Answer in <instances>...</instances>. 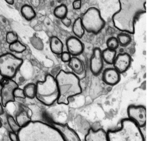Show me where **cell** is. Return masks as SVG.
I'll return each instance as SVG.
<instances>
[{"label": "cell", "instance_id": "cell-32", "mask_svg": "<svg viewBox=\"0 0 158 141\" xmlns=\"http://www.w3.org/2000/svg\"><path fill=\"white\" fill-rule=\"evenodd\" d=\"M9 136L11 141H19L18 135L16 133L13 131L10 132Z\"/></svg>", "mask_w": 158, "mask_h": 141}, {"label": "cell", "instance_id": "cell-2", "mask_svg": "<svg viewBox=\"0 0 158 141\" xmlns=\"http://www.w3.org/2000/svg\"><path fill=\"white\" fill-rule=\"evenodd\" d=\"M19 141H66L53 125L41 121H31L17 132Z\"/></svg>", "mask_w": 158, "mask_h": 141}, {"label": "cell", "instance_id": "cell-8", "mask_svg": "<svg viewBox=\"0 0 158 141\" xmlns=\"http://www.w3.org/2000/svg\"><path fill=\"white\" fill-rule=\"evenodd\" d=\"M127 115L128 118L133 121L139 128L146 125V109L143 106H129L127 108Z\"/></svg>", "mask_w": 158, "mask_h": 141}, {"label": "cell", "instance_id": "cell-18", "mask_svg": "<svg viewBox=\"0 0 158 141\" xmlns=\"http://www.w3.org/2000/svg\"><path fill=\"white\" fill-rule=\"evenodd\" d=\"M50 46L52 52L56 54L60 55L63 52V44L62 41L56 36H52L51 38Z\"/></svg>", "mask_w": 158, "mask_h": 141}, {"label": "cell", "instance_id": "cell-1", "mask_svg": "<svg viewBox=\"0 0 158 141\" xmlns=\"http://www.w3.org/2000/svg\"><path fill=\"white\" fill-rule=\"evenodd\" d=\"M120 9L113 16L114 27L124 32L134 34L136 19L146 12V0H119Z\"/></svg>", "mask_w": 158, "mask_h": 141}, {"label": "cell", "instance_id": "cell-33", "mask_svg": "<svg viewBox=\"0 0 158 141\" xmlns=\"http://www.w3.org/2000/svg\"><path fill=\"white\" fill-rule=\"evenodd\" d=\"M73 7L76 10L80 9L82 6V2L81 0H75L74 1L73 3Z\"/></svg>", "mask_w": 158, "mask_h": 141}, {"label": "cell", "instance_id": "cell-24", "mask_svg": "<svg viewBox=\"0 0 158 141\" xmlns=\"http://www.w3.org/2000/svg\"><path fill=\"white\" fill-rule=\"evenodd\" d=\"M9 49L12 52L17 53H22L26 50V46L18 41L13 43L9 45Z\"/></svg>", "mask_w": 158, "mask_h": 141}, {"label": "cell", "instance_id": "cell-37", "mask_svg": "<svg viewBox=\"0 0 158 141\" xmlns=\"http://www.w3.org/2000/svg\"><path fill=\"white\" fill-rule=\"evenodd\" d=\"M5 2L10 5H13L14 3V0H5Z\"/></svg>", "mask_w": 158, "mask_h": 141}, {"label": "cell", "instance_id": "cell-30", "mask_svg": "<svg viewBox=\"0 0 158 141\" xmlns=\"http://www.w3.org/2000/svg\"><path fill=\"white\" fill-rule=\"evenodd\" d=\"M14 96L15 98H20L25 99L26 98L23 89L19 87L15 89L14 91Z\"/></svg>", "mask_w": 158, "mask_h": 141}, {"label": "cell", "instance_id": "cell-9", "mask_svg": "<svg viewBox=\"0 0 158 141\" xmlns=\"http://www.w3.org/2000/svg\"><path fill=\"white\" fill-rule=\"evenodd\" d=\"M18 87V84L13 79L10 80L8 84L2 87L0 94L1 103L4 107L9 103L15 101L14 91Z\"/></svg>", "mask_w": 158, "mask_h": 141}, {"label": "cell", "instance_id": "cell-34", "mask_svg": "<svg viewBox=\"0 0 158 141\" xmlns=\"http://www.w3.org/2000/svg\"><path fill=\"white\" fill-rule=\"evenodd\" d=\"M61 22L67 28L70 27L72 24V21H71V19L68 18L67 17L62 19H61Z\"/></svg>", "mask_w": 158, "mask_h": 141}, {"label": "cell", "instance_id": "cell-3", "mask_svg": "<svg viewBox=\"0 0 158 141\" xmlns=\"http://www.w3.org/2000/svg\"><path fill=\"white\" fill-rule=\"evenodd\" d=\"M55 79L59 89L57 102L59 105H68L71 97L82 92L79 78L73 73L61 70Z\"/></svg>", "mask_w": 158, "mask_h": 141}, {"label": "cell", "instance_id": "cell-23", "mask_svg": "<svg viewBox=\"0 0 158 141\" xmlns=\"http://www.w3.org/2000/svg\"><path fill=\"white\" fill-rule=\"evenodd\" d=\"M68 9L67 6L64 4H61L57 6L54 9L53 14L57 18L62 19L67 17Z\"/></svg>", "mask_w": 158, "mask_h": 141}, {"label": "cell", "instance_id": "cell-15", "mask_svg": "<svg viewBox=\"0 0 158 141\" xmlns=\"http://www.w3.org/2000/svg\"><path fill=\"white\" fill-rule=\"evenodd\" d=\"M85 141H108L106 132L103 129L97 130L90 128L85 136Z\"/></svg>", "mask_w": 158, "mask_h": 141}, {"label": "cell", "instance_id": "cell-6", "mask_svg": "<svg viewBox=\"0 0 158 141\" xmlns=\"http://www.w3.org/2000/svg\"><path fill=\"white\" fill-rule=\"evenodd\" d=\"M81 19L84 29L88 32L98 34L105 26V21L102 17L100 12L95 7L89 8Z\"/></svg>", "mask_w": 158, "mask_h": 141}, {"label": "cell", "instance_id": "cell-17", "mask_svg": "<svg viewBox=\"0 0 158 141\" xmlns=\"http://www.w3.org/2000/svg\"><path fill=\"white\" fill-rule=\"evenodd\" d=\"M15 120L21 128L25 127L32 121L28 112L24 109H22L18 112Z\"/></svg>", "mask_w": 158, "mask_h": 141}, {"label": "cell", "instance_id": "cell-4", "mask_svg": "<svg viewBox=\"0 0 158 141\" xmlns=\"http://www.w3.org/2000/svg\"><path fill=\"white\" fill-rule=\"evenodd\" d=\"M106 136L108 141H145L140 128L129 118L122 120L121 127L108 130Z\"/></svg>", "mask_w": 158, "mask_h": 141}, {"label": "cell", "instance_id": "cell-36", "mask_svg": "<svg viewBox=\"0 0 158 141\" xmlns=\"http://www.w3.org/2000/svg\"><path fill=\"white\" fill-rule=\"evenodd\" d=\"M3 106L2 105L1 102H0V116L3 115L4 114V109H3Z\"/></svg>", "mask_w": 158, "mask_h": 141}, {"label": "cell", "instance_id": "cell-29", "mask_svg": "<svg viewBox=\"0 0 158 141\" xmlns=\"http://www.w3.org/2000/svg\"><path fill=\"white\" fill-rule=\"evenodd\" d=\"M18 41V35L16 32L13 31L7 32L6 34V41L9 45L13 43Z\"/></svg>", "mask_w": 158, "mask_h": 141}, {"label": "cell", "instance_id": "cell-5", "mask_svg": "<svg viewBox=\"0 0 158 141\" xmlns=\"http://www.w3.org/2000/svg\"><path fill=\"white\" fill-rule=\"evenodd\" d=\"M36 96L39 101L46 106H51L57 102L59 96V89L55 78L48 74L45 80L36 84Z\"/></svg>", "mask_w": 158, "mask_h": 141}, {"label": "cell", "instance_id": "cell-38", "mask_svg": "<svg viewBox=\"0 0 158 141\" xmlns=\"http://www.w3.org/2000/svg\"><path fill=\"white\" fill-rule=\"evenodd\" d=\"M2 122L1 119H0V128H1L2 127Z\"/></svg>", "mask_w": 158, "mask_h": 141}, {"label": "cell", "instance_id": "cell-14", "mask_svg": "<svg viewBox=\"0 0 158 141\" xmlns=\"http://www.w3.org/2000/svg\"><path fill=\"white\" fill-rule=\"evenodd\" d=\"M121 79L120 73L114 68L106 69L102 74V80L106 84L114 85L117 84Z\"/></svg>", "mask_w": 158, "mask_h": 141}, {"label": "cell", "instance_id": "cell-26", "mask_svg": "<svg viewBox=\"0 0 158 141\" xmlns=\"http://www.w3.org/2000/svg\"><path fill=\"white\" fill-rule=\"evenodd\" d=\"M29 5L35 11H40L44 9L46 4L45 0H29Z\"/></svg>", "mask_w": 158, "mask_h": 141}, {"label": "cell", "instance_id": "cell-16", "mask_svg": "<svg viewBox=\"0 0 158 141\" xmlns=\"http://www.w3.org/2000/svg\"><path fill=\"white\" fill-rule=\"evenodd\" d=\"M68 63L69 67L73 70L74 74L77 76L82 75L85 72V66L83 62L77 57L71 58Z\"/></svg>", "mask_w": 158, "mask_h": 141}, {"label": "cell", "instance_id": "cell-21", "mask_svg": "<svg viewBox=\"0 0 158 141\" xmlns=\"http://www.w3.org/2000/svg\"><path fill=\"white\" fill-rule=\"evenodd\" d=\"M73 31L77 38H81L85 34V30L82 25L81 18L75 20L73 26Z\"/></svg>", "mask_w": 158, "mask_h": 141}, {"label": "cell", "instance_id": "cell-25", "mask_svg": "<svg viewBox=\"0 0 158 141\" xmlns=\"http://www.w3.org/2000/svg\"><path fill=\"white\" fill-rule=\"evenodd\" d=\"M116 38L119 45L122 46H127L131 43L132 40L130 35L127 33H120L117 35Z\"/></svg>", "mask_w": 158, "mask_h": 141}, {"label": "cell", "instance_id": "cell-27", "mask_svg": "<svg viewBox=\"0 0 158 141\" xmlns=\"http://www.w3.org/2000/svg\"><path fill=\"white\" fill-rule=\"evenodd\" d=\"M7 121L10 128L12 130V131L17 133L21 129V127L18 125L15 119L13 116L8 115L7 116Z\"/></svg>", "mask_w": 158, "mask_h": 141}, {"label": "cell", "instance_id": "cell-20", "mask_svg": "<svg viewBox=\"0 0 158 141\" xmlns=\"http://www.w3.org/2000/svg\"><path fill=\"white\" fill-rule=\"evenodd\" d=\"M102 54L103 61L110 65L113 64L114 61L117 55L115 50L108 48L102 51Z\"/></svg>", "mask_w": 158, "mask_h": 141}, {"label": "cell", "instance_id": "cell-11", "mask_svg": "<svg viewBox=\"0 0 158 141\" xmlns=\"http://www.w3.org/2000/svg\"><path fill=\"white\" fill-rule=\"evenodd\" d=\"M132 62V58L130 55L127 53H120L116 55L114 61V68L119 73H124L129 68Z\"/></svg>", "mask_w": 158, "mask_h": 141}, {"label": "cell", "instance_id": "cell-22", "mask_svg": "<svg viewBox=\"0 0 158 141\" xmlns=\"http://www.w3.org/2000/svg\"><path fill=\"white\" fill-rule=\"evenodd\" d=\"M24 92L26 97L30 99H33L36 96V85L34 83H29L24 87Z\"/></svg>", "mask_w": 158, "mask_h": 141}, {"label": "cell", "instance_id": "cell-19", "mask_svg": "<svg viewBox=\"0 0 158 141\" xmlns=\"http://www.w3.org/2000/svg\"><path fill=\"white\" fill-rule=\"evenodd\" d=\"M21 12L23 16L28 21L35 18L36 15L34 8L28 4L23 6L21 8Z\"/></svg>", "mask_w": 158, "mask_h": 141}, {"label": "cell", "instance_id": "cell-39", "mask_svg": "<svg viewBox=\"0 0 158 141\" xmlns=\"http://www.w3.org/2000/svg\"><path fill=\"white\" fill-rule=\"evenodd\" d=\"M60 1H66V0H60Z\"/></svg>", "mask_w": 158, "mask_h": 141}, {"label": "cell", "instance_id": "cell-10", "mask_svg": "<svg viewBox=\"0 0 158 141\" xmlns=\"http://www.w3.org/2000/svg\"><path fill=\"white\" fill-rule=\"evenodd\" d=\"M103 61L102 50L98 47L95 48L89 62L90 71L94 75H98L102 71L103 67Z\"/></svg>", "mask_w": 158, "mask_h": 141}, {"label": "cell", "instance_id": "cell-12", "mask_svg": "<svg viewBox=\"0 0 158 141\" xmlns=\"http://www.w3.org/2000/svg\"><path fill=\"white\" fill-rule=\"evenodd\" d=\"M67 52L73 57H76L83 53L84 45L77 37H71L66 41Z\"/></svg>", "mask_w": 158, "mask_h": 141}, {"label": "cell", "instance_id": "cell-35", "mask_svg": "<svg viewBox=\"0 0 158 141\" xmlns=\"http://www.w3.org/2000/svg\"><path fill=\"white\" fill-rule=\"evenodd\" d=\"M10 79L7 78V77H2V79H0V85L1 87L6 85L9 83Z\"/></svg>", "mask_w": 158, "mask_h": 141}, {"label": "cell", "instance_id": "cell-31", "mask_svg": "<svg viewBox=\"0 0 158 141\" xmlns=\"http://www.w3.org/2000/svg\"><path fill=\"white\" fill-rule=\"evenodd\" d=\"M60 57L63 62L68 63L72 58V56L68 52H63L60 54Z\"/></svg>", "mask_w": 158, "mask_h": 141}, {"label": "cell", "instance_id": "cell-13", "mask_svg": "<svg viewBox=\"0 0 158 141\" xmlns=\"http://www.w3.org/2000/svg\"><path fill=\"white\" fill-rule=\"evenodd\" d=\"M62 135L66 141H81L77 133L67 124L53 122L52 125Z\"/></svg>", "mask_w": 158, "mask_h": 141}, {"label": "cell", "instance_id": "cell-28", "mask_svg": "<svg viewBox=\"0 0 158 141\" xmlns=\"http://www.w3.org/2000/svg\"><path fill=\"white\" fill-rule=\"evenodd\" d=\"M106 44H107V48L114 50H116L119 45L117 38L114 37H112L109 38L107 40Z\"/></svg>", "mask_w": 158, "mask_h": 141}, {"label": "cell", "instance_id": "cell-7", "mask_svg": "<svg viewBox=\"0 0 158 141\" xmlns=\"http://www.w3.org/2000/svg\"><path fill=\"white\" fill-rule=\"evenodd\" d=\"M23 60L11 53L0 56V75L13 79L23 64Z\"/></svg>", "mask_w": 158, "mask_h": 141}]
</instances>
